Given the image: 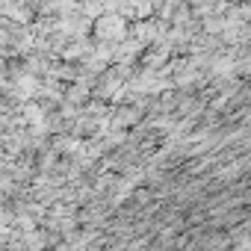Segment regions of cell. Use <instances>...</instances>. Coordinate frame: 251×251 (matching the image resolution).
<instances>
[{"label": "cell", "mask_w": 251, "mask_h": 251, "mask_svg": "<svg viewBox=\"0 0 251 251\" xmlns=\"http://www.w3.org/2000/svg\"><path fill=\"white\" fill-rule=\"evenodd\" d=\"M98 33H100V36H109V33L121 36V33H124V27H121V21H115V18H112V21H109V18H103V21L98 24Z\"/></svg>", "instance_id": "6da1fadb"}]
</instances>
